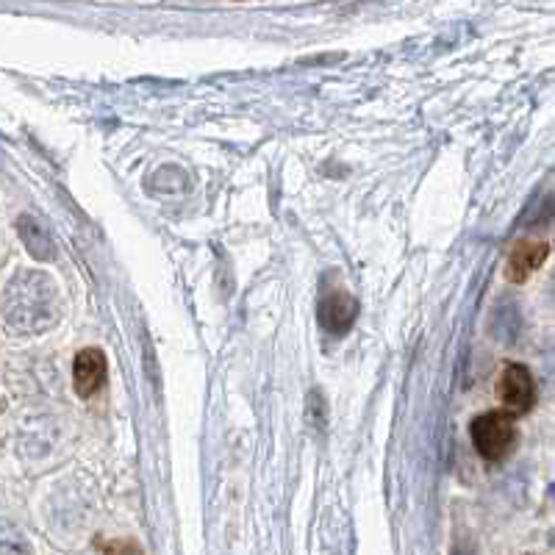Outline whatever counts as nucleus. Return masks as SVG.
<instances>
[{
    "mask_svg": "<svg viewBox=\"0 0 555 555\" xmlns=\"http://www.w3.org/2000/svg\"><path fill=\"white\" fill-rule=\"evenodd\" d=\"M103 555H145V550L137 539H114V542L106 544Z\"/></svg>",
    "mask_w": 555,
    "mask_h": 555,
    "instance_id": "1a4fd4ad",
    "label": "nucleus"
},
{
    "mask_svg": "<svg viewBox=\"0 0 555 555\" xmlns=\"http://www.w3.org/2000/svg\"><path fill=\"white\" fill-rule=\"evenodd\" d=\"M56 289L42 272H20L7 286V322L23 334H37L56 325Z\"/></svg>",
    "mask_w": 555,
    "mask_h": 555,
    "instance_id": "f257e3e1",
    "label": "nucleus"
},
{
    "mask_svg": "<svg viewBox=\"0 0 555 555\" xmlns=\"http://www.w3.org/2000/svg\"><path fill=\"white\" fill-rule=\"evenodd\" d=\"M356 317H359V304L356 297L345 289H328L320 300V322L322 328L334 336H345L353 328Z\"/></svg>",
    "mask_w": 555,
    "mask_h": 555,
    "instance_id": "39448f33",
    "label": "nucleus"
},
{
    "mask_svg": "<svg viewBox=\"0 0 555 555\" xmlns=\"http://www.w3.org/2000/svg\"><path fill=\"white\" fill-rule=\"evenodd\" d=\"M108 378V359L101 347H83L73 364V386L78 398L89 400L95 391L106 386Z\"/></svg>",
    "mask_w": 555,
    "mask_h": 555,
    "instance_id": "20e7f679",
    "label": "nucleus"
},
{
    "mask_svg": "<svg viewBox=\"0 0 555 555\" xmlns=\"http://www.w3.org/2000/svg\"><path fill=\"white\" fill-rule=\"evenodd\" d=\"M498 400L508 414L522 416L537 405V380L525 364H505L498 378Z\"/></svg>",
    "mask_w": 555,
    "mask_h": 555,
    "instance_id": "7ed1b4c3",
    "label": "nucleus"
},
{
    "mask_svg": "<svg viewBox=\"0 0 555 555\" xmlns=\"http://www.w3.org/2000/svg\"><path fill=\"white\" fill-rule=\"evenodd\" d=\"M469 436H473L475 450L480 453V459L498 461L508 459L517 448V423H514V414H508L505 409L483 411L469 423Z\"/></svg>",
    "mask_w": 555,
    "mask_h": 555,
    "instance_id": "f03ea898",
    "label": "nucleus"
},
{
    "mask_svg": "<svg viewBox=\"0 0 555 555\" xmlns=\"http://www.w3.org/2000/svg\"><path fill=\"white\" fill-rule=\"evenodd\" d=\"M0 553L3 555H31V547H28V542L23 533H17V530H12L7 525V530H3V547H0Z\"/></svg>",
    "mask_w": 555,
    "mask_h": 555,
    "instance_id": "6e6552de",
    "label": "nucleus"
},
{
    "mask_svg": "<svg viewBox=\"0 0 555 555\" xmlns=\"http://www.w3.org/2000/svg\"><path fill=\"white\" fill-rule=\"evenodd\" d=\"M17 228H20V236H23V245H26V250L31 253L34 259L51 261L53 256H56V247H53L51 234L44 231L42 222H37L34 217L26 215V217H20Z\"/></svg>",
    "mask_w": 555,
    "mask_h": 555,
    "instance_id": "0eeeda50",
    "label": "nucleus"
},
{
    "mask_svg": "<svg viewBox=\"0 0 555 555\" xmlns=\"http://www.w3.org/2000/svg\"><path fill=\"white\" fill-rule=\"evenodd\" d=\"M550 245L547 242H533V240H519L514 242L512 250H508V259H505V278L512 284H525L530 278V272H537L539 267L547 261Z\"/></svg>",
    "mask_w": 555,
    "mask_h": 555,
    "instance_id": "423d86ee",
    "label": "nucleus"
}]
</instances>
